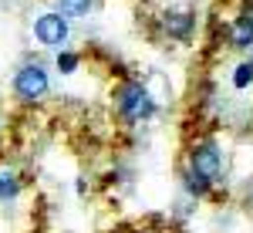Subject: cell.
I'll return each mask as SVG.
<instances>
[{
    "label": "cell",
    "mask_w": 253,
    "mask_h": 233,
    "mask_svg": "<svg viewBox=\"0 0 253 233\" xmlns=\"http://www.w3.org/2000/svg\"><path fill=\"white\" fill-rule=\"evenodd\" d=\"M115 105H118V112L128 118V122H145V118L156 115V101H152V95H149L138 81L118 85L115 88Z\"/></svg>",
    "instance_id": "1"
},
{
    "label": "cell",
    "mask_w": 253,
    "mask_h": 233,
    "mask_svg": "<svg viewBox=\"0 0 253 233\" xmlns=\"http://www.w3.org/2000/svg\"><path fill=\"white\" fill-rule=\"evenodd\" d=\"M47 88H51L47 71L41 68L38 61H34V64H24L17 75H14V95H17L20 101H41V98L47 95Z\"/></svg>",
    "instance_id": "2"
},
{
    "label": "cell",
    "mask_w": 253,
    "mask_h": 233,
    "mask_svg": "<svg viewBox=\"0 0 253 233\" xmlns=\"http://www.w3.org/2000/svg\"><path fill=\"white\" fill-rule=\"evenodd\" d=\"M189 169L206 176L210 183L219 179V173H223V152H219V145L216 142H196L193 149H189Z\"/></svg>",
    "instance_id": "3"
},
{
    "label": "cell",
    "mask_w": 253,
    "mask_h": 233,
    "mask_svg": "<svg viewBox=\"0 0 253 233\" xmlns=\"http://www.w3.org/2000/svg\"><path fill=\"white\" fill-rule=\"evenodd\" d=\"M34 38L41 44H47V47H61L68 41V20L61 14H41L34 20Z\"/></svg>",
    "instance_id": "4"
},
{
    "label": "cell",
    "mask_w": 253,
    "mask_h": 233,
    "mask_svg": "<svg viewBox=\"0 0 253 233\" xmlns=\"http://www.w3.org/2000/svg\"><path fill=\"white\" fill-rule=\"evenodd\" d=\"M162 27H166L169 38L189 41V38H193V31H196V14H193V10H166Z\"/></svg>",
    "instance_id": "5"
},
{
    "label": "cell",
    "mask_w": 253,
    "mask_h": 233,
    "mask_svg": "<svg viewBox=\"0 0 253 233\" xmlns=\"http://www.w3.org/2000/svg\"><path fill=\"white\" fill-rule=\"evenodd\" d=\"M233 47H253V17L250 14H240L233 20V31H230Z\"/></svg>",
    "instance_id": "6"
},
{
    "label": "cell",
    "mask_w": 253,
    "mask_h": 233,
    "mask_svg": "<svg viewBox=\"0 0 253 233\" xmlns=\"http://www.w3.org/2000/svg\"><path fill=\"white\" fill-rule=\"evenodd\" d=\"M91 7H95V0H58V10L61 17H84V14H91Z\"/></svg>",
    "instance_id": "7"
},
{
    "label": "cell",
    "mask_w": 253,
    "mask_h": 233,
    "mask_svg": "<svg viewBox=\"0 0 253 233\" xmlns=\"http://www.w3.org/2000/svg\"><path fill=\"white\" fill-rule=\"evenodd\" d=\"M210 179L206 176H199V173H193V169H186V193L189 196H196V199H203V196L210 193Z\"/></svg>",
    "instance_id": "8"
},
{
    "label": "cell",
    "mask_w": 253,
    "mask_h": 233,
    "mask_svg": "<svg viewBox=\"0 0 253 233\" xmlns=\"http://www.w3.org/2000/svg\"><path fill=\"white\" fill-rule=\"evenodd\" d=\"M17 193H20V179L14 173H0V203L14 199Z\"/></svg>",
    "instance_id": "9"
},
{
    "label": "cell",
    "mask_w": 253,
    "mask_h": 233,
    "mask_svg": "<svg viewBox=\"0 0 253 233\" xmlns=\"http://www.w3.org/2000/svg\"><path fill=\"white\" fill-rule=\"evenodd\" d=\"M250 81H253V64H250V61L236 64V71H233V88H236V92H243V88H250Z\"/></svg>",
    "instance_id": "10"
},
{
    "label": "cell",
    "mask_w": 253,
    "mask_h": 233,
    "mask_svg": "<svg viewBox=\"0 0 253 233\" xmlns=\"http://www.w3.org/2000/svg\"><path fill=\"white\" fill-rule=\"evenodd\" d=\"M81 64V54H75V51H61L58 54V71L61 75H75Z\"/></svg>",
    "instance_id": "11"
}]
</instances>
